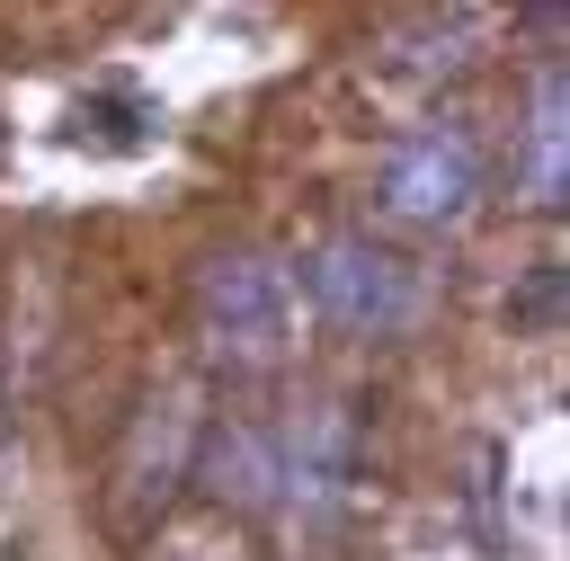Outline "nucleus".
<instances>
[{"label": "nucleus", "mask_w": 570, "mask_h": 561, "mask_svg": "<svg viewBox=\"0 0 570 561\" xmlns=\"http://www.w3.org/2000/svg\"><path fill=\"white\" fill-rule=\"evenodd\" d=\"M347 472H356V419H347V401H312L303 419H294V445H285V463H276V481H285V499L294 508H338L347 499Z\"/></svg>", "instance_id": "4"}, {"label": "nucleus", "mask_w": 570, "mask_h": 561, "mask_svg": "<svg viewBox=\"0 0 570 561\" xmlns=\"http://www.w3.org/2000/svg\"><path fill=\"white\" fill-rule=\"evenodd\" d=\"M525 196H534V205H561V196H570V89H561V62H543V80H534V116H525Z\"/></svg>", "instance_id": "7"}, {"label": "nucleus", "mask_w": 570, "mask_h": 561, "mask_svg": "<svg viewBox=\"0 0 570 561\" xmlns=\"http://www.w3.org/2000/svg\"><path fill=\"white\" fill-rule=\"evenodd\" d=\"M196 321H205V347H214V356H232V365H276V356H285V321H294L285 267H276V258H214L205 285H196Z\"/></svg>", "instance_id": "2"}, {"label": "nucleus", "mask_w": 570, "mask_h": 561, "mask_svg": "<svg viewBox=\"0 0 570 561\" xmlns=\"http://www.w3.org/2000/svg\"><path fill=\"white\" fill-rule=\"evenodd\" d=\"M303 285H312V312H321L330 329H347V338H401V329L428 312L419 267L392 258V249L365 240V232L321 240V249L303 258Z\"/></svg>", "instance_id": "1"}, {"label": "nucleus", "mask_w": 570, "mask_h": 561, "mask_svg": "<svg viewBox=\"0 0 570 561\" xmlns=\"http://www.w3.org/2000/svg\"><path fill=\"white\" fill-rule=\"evenodd\" d=\"M481 196V151L463 125H428L383 160V214L392 223H463Z\"/></svg>", "instance_id": "3"}, {"label": "nucleus", "mask_w": 570, "mask_h": 561, "mask_svg": "<svg viewBox=\"0 0 570 561\" xmlns=\"http://www.w3.org/2000/svg\"><path fill=\"white\" fill-rule=\"evenodd\" d=\"M508 321H517V329H552V321H561V258H543V267L525 276V294L508 303Z\"/></svg>", "instance_id": "8"}, {"label": "nucleus", "mask_w": 570, "mask_h": 561, "mask_svg": "<svg viewBox=\"0 0 570 561\" xmlns=\"http://www.w3.org/2000/svg\"><path fill=\"white\" fill-rule=\"evenodd\" d=\"M196 481H205L214 499L267 508V499H276V445H267V427H249V419H223V427L205 436V463H196Z\"/></svg>", "instance_id": "6"}, {"label": "nucleus", "mask_w": 570, "mask_h": 561, "mask_svg": "<svg viewBox=\"0 0 570 561\" xmlns=\"http://www.w3.org/2000/svg\"><path fill=\"white\" fill-rule=\"evenodd\" d=\"M187 436H196V401L187 392H160L142 410V427H134V454H125V516H142L151 490L169 499L187 481Z\"/></svg>", "instance_id": "5"}]
</instances>
